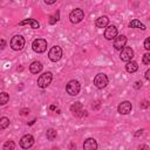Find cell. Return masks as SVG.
<instances>
[{
  "label": "cell",
  "mask_w": 150,
  "mask_h": 150,
  "mask_svg": "<svg viewBox=\"0 0 150 150\" xmlns=\"http://www.w3.org/2000/svg\"><path fill=\"white\" fill-rule=\"evenodd\" d=\"M80 90H81V84H80V82L76 81V80L69 81V82L67 83V86H66V91H67L70 96H76V95L80 93Z\"/></svg>",
  "instance_id": "6da1fadb"
},
{
  "label": "cell",
  "mask_w": 150,
  "mask_h": 150,
  "mask_svg": "<svg viewBox=\"0 0 150 150\" xmlns=\"http://www.w3.org/2000/svg\"><path fill=\"white\" fill-rule=\"evenodd\" d=\"M52 80H53V74L50 71H46L42 75H40V77L38 79V86L40 88L45 89V88H47L50 84Z\"/></svg>",
  "instance_id": "7a4b0ae2"
},
{
  "label": "cell",
  "mask_w": 150,
  "mask_h": 150,
  "mask_svg": "<svg viewBox=\"0 0 150 150\" xmlns=\"http://www.w3.org/2000/svg\"><path fill=\"white\" fill-rule=\"evenodd\" d=\"M83 18H84V12L81 8H75L69 14V19L71 23H79L83 20Z\"/></svg>",
  "instance_id": "3957f363"
},
{
  "label": "cell",
  "mask_w": 150,
  "mask_h": 150,
  "mask_svg": "<svg viewBox=\"0 0 150 150\" xmlns=\"http://www.w3.org/2000/svg\"><path fill=\"white\" fill-rule=\"evenodd\" d=\"M32 48L35 53H43L47 49V41L45 39H35L32 43Z\"/></svg>",
  "instance_id": "277c9868"
},
{
  "label": "cell",
  "mask_w": 150,
  "mask_h": 150,
  "mask_svg": "<svg viewBox=\"0 0 150 150\" xmlns=\"http://www.w3.org/2000/svg\"><path fill=\"white\" fill-rule=\"evenodd\" d=\"M48 57L50 61L53 62H57L61 57H62V49L61 47L59 46H54L49 49V53H48Z\"/></svg>",
  "instance_id": "5b68a950"
},
{
  "label": "cell",
  "mask_w": 150,
  "mask_h": 150,
  "mask_svg": "<svg viewBox=\"0 0 150 150\" xmlns=\"http://www.w3.org/2000/svg\"><path fill=\"white\" fill-rule=\"evenodd\" d=\"M108 82H109L108 76H107L105 74H102V73L97 74V75L95 76V79H94V84H95L98 89H103V88H105L107 84H108Z\"/></svg>",
  "instance_id": "8992f818"
},
{
  "label": "cell",
  "mask_w": 150,
  "mask_h": 150,
  "mask_svg": "<svg viewBox=\"0 0 150 150\" xmlns=\"http://www.w3.org/2000/svg\"><path fill=\"white\" fill-rule=\"evenodd\" d=\"M25 46V39L21 35H14L11 40V47L14 50H21Z\"/></svg>",
  "instance_id": "52a82bcc"
},
{
  "label": "cell",
  "mask_w": 150,
  "mask_h": 150,
  "mask_svg": "<svg viewBox=\"0 0 150 150\" xmlns=\"http://www.w3.org/2000/svg\"><path fill=\"white\" fill-rule=\"evenodd\" d=\"M134 57V50L130 48V47H124L121 49V53H120V59L124 62H129L131 61V59Z\"/></svg>",
  "instance_id": "ba28073f"
},
{
  "label": "cell",
  "mask_w": 150,
  "mask_h": 150,
  "mask_svg": "<svg viewBox=\"0 0 150 150\" xmlns=\"http://www.w3.org/2000/svg\"><path fill=\"white\" fill-rule=\"evenodd\" d=\"M70 111H71L75 116H79V117L87 116V111L82 109V103H81V102H75V103L70 107Z\"/></svg>",
  "instance_id": "9c48e42d"
},
{
  "label": "cell",
  "mask_w": 150,
  "mask_h": 150,
  "mask_svg": "<svg viewBox=\"0 0 150 150\" xmlns=\"http://www.w3.org/2000/svg\"><path fill=\"white\" fill-rule=\"evenodd\" d=\"M33 144H34V137L32 135H29V134L22 136L21 139H20V146L22 149H29Z\"/></svg>",
  "instance_id": "30bf717a"
},
{
  "label": "cell",
  "mask_w": 150,
  "mask_h": 150,
  "mask_svg": "<svg viewBox=\"0 0 150 150\" xmlns=\"http://www.w3.org/2000/svg\"><path fill=\"white\" fill-rule=\"evenodd\" d=\"M131 109H132V105H131V103H130L129 101H123V102H121V103L118 104V108H117V110H118V112H120L121 115H128V114L131 111Z\"/></svg>",
  "instance_id": "8fae6325"
},
{
  "label": "cell",
  "mask_w": 150,
  "mask_h": 150,
  "mask_svg": "<svg viewBox=\"0 0 150 150\" xmlns=\"http://www.w3.org/2000/svg\"><path fill=\"white\" fill-rule=\"evenodd\" d=\"M116 36H117V28H116V26H114V25L108 26L105 28V30H104V38L107 40H112Z\"/></svg>",
  "instance_id": "7c38bea8"
},
{
  "label": "cell",
  "mask_w": 150,
  "mask_h": 150,
  "mask_svg": "<svg viewBox=\"0 0 150 150\" xmlns=\"http://www.w3.org/2000/svg\"><path fill=\"white\" fill-rule=\"evenodd\" d=\"M127 45V36L125 35H118L115 38V41H114V47L115 49L117 50H121L122 48H124Z\"/></svg>",
  "instance_id": "4fadbf2b"
},
{
  "label": "cell",
  "mask_w": 150,
  "mask_h": 150,
  "mask_svg": "<svg viewBox=\"0 0 150 150\" xmlns=\"http://www.w3.org/2000/svg\"><path fill=\"white\" fill-rule=\"evenodd\" d=\"M97 149V142L95 138H87L83 143V150H96Z\"/></svg>",
  "instance_id": "5bb4252c"
},
{
  "label": "cell",
  "mask_w": 150,
  "mask_h": 150,
  "mask_svg": "<svg viewBox=\"0 0 150 150\" xmlns=\"http://www.w3.org/2000/svg\"><path fill=\"white\" fill-rule=\"evenodd\" d=\"M23 25H29L30 28H33V29H38L40 27V23L35 19H25L19 22V26H23Z\"/></svg>",
  "instance_id": "9a60e30c"
},
{
  "label": "cell",
  "mask_w": 150,
  "mask_h": 150,
  "mask_svg": "<svg viewBox=\"0 0 150 150\" xmlns=\"http://www.w3.org/2000/svg\"><path fill=\"white\" fill-rule=\"evenodd\" d=\"M42 63L40 62V61H34V62H32L30 63V66H29V70H30V73L32 74H38V73H40L41 70H42Z\"/></svg>",
  "instance_id": "2e32d148"
},
{
  "label": "cell",
  "mask_w": 150,
  "mask_h": 150,
  "mask_svg": "<svg viewBox=\"0 0 150 150\" xmlns=\"http://www.w3.org/2000/svg\"><path fill=\"white\" fill-rule=\"evenodd\" d=\"M108 23H109V19H108V16H105V15L100 16L98 19H96V22H95L96 27H98V28H104V27L108 26Z\"/></svg>",
  "instance_id": "e0dca14e"
},
{
  "label": "cell",
  "mask_w": 150,
  "mask_h": 150,
  "mask_svg": "<svg viewBox=\"0 0 150 150\" xmlns=\"http://www.w3.org/2000/svg\"><path fill=\"white\" fill-rule=\"evenodd\" d=\"M137 69H138L137 62H135V61H129V62H127V64H125V70H127L128 73H135V71H137Z\"/></svg>",
  "instance_id": "ac0fdd59"
},
{
  "label": "cell",
  "mask_w": 150,
  "mask_h": 150,
  "mask_svg": "<svg viewBox=\"0 0 150 150\" xmlns=\"http://www.w3.org/2000/svg\"><path fill=\"white\" fill-rule=\"evenodd\" d=\"M129 27H130V28H139V29H142V30H145V29H146V27H145L139 20H137V19H134L132 21H130V22H129Z\"/></svg>",
  "instance_id": "d6986e66"
},
{
  "label": "cell",
  "mask_w": 150,
  "mask_h": 150,
  "mask_svg": "<svg viewBox=\"0 0 150 150\" xmlns=\"http://www.w3.org/2000/svg\"><path fill=\"white\" fill-rule=\"evenodd\" d=\"M46 136H47V139H48V141H54V139L56 138V136H57V132H56V130H55V129L50 128V129H48V130H47Z\"/></svg>",
  "instance_id": "ffe728a7"
},
{
  "label": "cell",
  "mask_w": 150,
  "mask_h": 150,
  "mask_svg": "<svg viewBox=\"0 0 150 150\" xmlns=\"http://www.w3.org/2000/svg\"><path fill=\"white\" fill-rule=\"evenodd\" d=\"M9 125V118L8 117H0V130L6 129Z\"/></svg>",
  "instance_id": "44dd1931"
},
{
  "label": "cell",
  "mask_w": 150,
  "mask_h": 150,
  "mask_svg": "<svg viewBox=\"0 0 150 150\" xmlns=\"http://www.w3.org/2000/svg\"><path fill=\"white\" fill-rule=\"evenodd\" d=\"M9 100V95L7 93H0V105H5Z\"/></svg>",
  "instance_id": "7402d4cb"
},
{
  "label": "cell",
  "mask_w": 150,
  "mask_h": 150,
  "mask_svg": "<svg viewBox=\"0 0 150 150\" xmlns=\"http://www.w3.org/2000/svg\"><path fill=\"white\" fill-rule=\"evenodd\" d=\"M15 143L13 141H6L4 144V150H14Z\"/></svg>",
  "instance_id": "603a6c76"
},
{
  "label": "cell",
  "mask_w": 150,
  "mask_h": 150,
  "mask_svg": "<svg viewBox=\"0 0 150 150\" xmlns=\"http://www.w3.org/2000/svg\"><path fill=\"white\" fill-rule=\"evenodd\" d=\"M59 18H60V13H59V12H56L54 15H52V16L49 18V23H50V25L56 23V22L59 21Z\"/></svg>",
  "instance_id": "cb8c5ba5"
},
{
  "label": "cell",
  "mask_w": 150,
  "mask_h": 150,
  "mask_svg": "<svg viewBox=\"0 0 150 150\" xmlns=\"http://www.w3.org/2000/svg\"><path fill=\"white\" fill-rule=\"evenodd\" d=\"M143 63L144 64H150V54L149 53H145L144 55H143Z\"/></svg>",
  "instance_id": "d4e9b609"
},
{
  "label": "cell",
  "mask_w": 150,
  "mask_h": 150,
  "mask_svg": "<svg viewBox=\"0 0 150 150\" xmlns=\"http://www.w3.org/2000/svg\"><path fill=\"white\" fill-rule=\"evenodd\" d=\"M144 48H145L146 50L150 49V39H149V38H146L145 41H144Z\"/></svg>",
  "instance_id": "484cf974"
},
{
  "label": "cell",
  "mask_w": 150,
  "mask_h": 150,
  "mask_svg": "<svg viewBox=\"0 0 150 150\" xmlns=\"http://www.w3.org/2000/svg\"><path fill=\"white\" fill-rule=\"evenodd\" d=\"M149 107V102L146 101V100H144L143 102H141V108L142 109H145V108H148Z\"/></svg>",
  "instance_id": "4316f807"
},
{
  "label": "cell",
  "mask_w": 150,
  "mask_h": 150,
  "mask_svg": "<svg viewBox=\"0 0 150 150\" xmlns=\"http://www.w3.org/2000/svg\"><path fill=\"white\" fill-rule=\"evenodd\" d=\"M5 47H6V41L4 39H1L0 40V49H4Z\"/></svg>",
  "instance_id": "83f0119b"
},
{
  "label": "cell",
  "mask_w": 150,
  "mask_h": 150,
  "mask_svg": "<svg viewBox=\"0 0 150 150\" xmlns=\"http://www.w3.org/2000/svg\"><path fill=\"white\" fill-rule=\"evenodd\" d=\"M136 89H139L141 87H142V82H139V81H137V82H135V86H134Z\"/></svg>",
  "instance_id": "f1b7e54d"
},
{
  "label": "cell",
  "mask_w": 150,
  "mask_h": 150,
  "mask_svg": "<svg viewBox=\"0 0 150 150\" xmlns=\"http://www.w3.org/2000/svg\"><path fill=\"white\" fill-rule=\"evenodd\" d=\"M138 149H139V150H149V148H148V145H144V144H142V145H139V146H138Z\"/></svg>",
  "instance_id": "f546056e"
},
{
  "label": "cell",
  "mask_w": 150,
  "mask_h": 150,
  "mask_svg": "<svg viewBox=\"0 0 150 150\" xmlns=\"http://www.w3.org/2000/svg\"><path fill=\"white\" fill-rule=\"evenodd\" d=\"M55 2H56V0H50V1L45 0V4H46V5H53V4H55Z\"/></svg>",
  "instance_id": "4dcf8cb0"
},
{
  "label": "cell",
  "mask_w": 150,
  "mask_h": 150,
  "mask_svg": "<svg viewBox=\"0 0 150 150\" xmlns=\"http://www.w3.org/2000/svg\"><path fill=\"white\" fill-rule=\"evenodd\" d=\"M149 74H150V69H148V70L145 71V79H146V80H149V79H150V76H149Z\"/></svg>",
  "instance_id": "1f68e13d"
},
{
  "label": "cell",
  "mask_w": 150,
  "mask_h": 150,
  "mask_svg": "<svg viewBox=\"0 0 150 150\" xmlns=\"http://www.w3.org/2000/svg\"><path fill=\"white\" fill-rule=\"evenodd\" d=\"M28 111H29L28 109H22V110H21V115H27Z\"/></svg>",
  "instance_id": "d6a6232c"
},
{
  "label": "cell",
  "mask_w": 150,
  "mask_h": 150,
  "mask_svg": "<svg viewBox=\"0 0 150 150\" xmlns=\"http://www.w3.org/2000/svg\"><path fill=\"white\" fill-rule=\"evenodd\" d=\"M49 109H50V110H55V109H56V107H55L54 104H52V105L49 107Z\"/></svg>",
  "instance_id": "836d02e7"
},
{
  "label": "cell",
  "mask_w": 150,
  "mask_h": 150,
  "mask_svg": "<svg viewBox=\"0 0 150 150\" xmlns=\"http://www.w3.org/2000/svg\"><path fill=\"white\" fill-rule=\"evenodd\" d=\"M142 131H143V130H138V131L136 132V135H135V136H136V137H137V136H139V135L142 134Z\"/></svg>",
  "instance_id": "e575fe53"
}]
</instances>
